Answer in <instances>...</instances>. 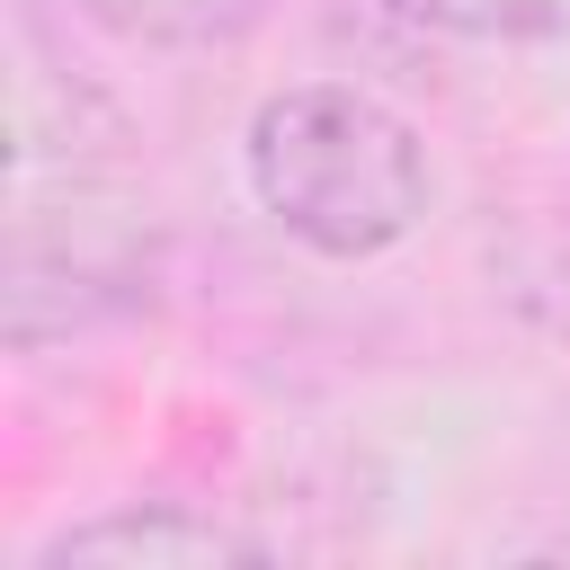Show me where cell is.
Here are the masks:
<instances>
[{
  "label": "cell",
  "instance_id": "6da1fadb",
  "mask_svg": "<svg viewBox=\"0 0 570 570\" xmlns=\"http://www.w3.org/2000/svg\"><path fill=\"white\" fill-rule=\"evenodd\" d=\"M258 205L321 258H374L428 214L419 134L347 80H294L249 116Z\"/></svg>",
  "mask_w": 570,
  "mask_h": 570
},
{
  "label": "cell",
  "instance_id": "7a4b0ae2",
  "mask_svg": "<svg viewBox=\"0 0 570 570\" xmlns=\"http://www.w3.org/2000/svg\"><path fill=\"white\" fill-rule=\"evenodd\" d=\"M223 561H258V543L178 499H125L107 517L62 525L36 552V570H223Z\"/></svg>",
  "mask_w": 570,
  "mask_h": 570
},
{
  "label": "cell",
  "instance_id": "3957f363",
  "mask_svg": "<svg viewBox=\"0 0 570 570\" xmlns=\"http://www.w3.org/2000/svg\"><path fill=\"white\" fill-rule=\"evenodd\" d=\"M267 0H80V18L134 36V45H232L240 27H258Z\"/></svg>",
  "mask_w": 570,
  "mask_h": 570
},
{
  "label": "cell",
  "instance_id": "277c9868",
  "mask_svg": "<svg viewBox=\"0 0 570 570\" xmlns=\"http://www.w3.org/2000/svg\"><path fill=\"white\" fill-rule=\"evenodd\" d=\"M428 27H445V36H508V45H525V36H570V0H410Z\"/></svg>",
  "mask_w": 570,
  "mask_h": 570
}]
</instances>
